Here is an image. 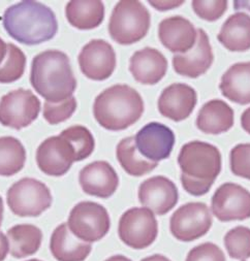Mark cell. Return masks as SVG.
Listing matches in <instances>:
<instances>
[{"label": "cell", "mask_w": 250, "mask_h": 261, "mask_svg": "<svg viewBox=\"0 0 250 261\" xmlns=\"http://www.w3.org/2000/svg\"><path fill=\"white\" fill-rule=\"evenodd\" d=\"M39 111V99L30 90L17 89L0 100V123L20 130L35 121Z\"/></svg>", "instance_id": "obj_10"}, {"label": "cell", "mask_w": 250, "mask_h": 261, "mask_svg": "<svg viewBox=\"0 0 250 261\" xmlns=\"http://www.w3.org/2000/svg\"><path fill=\"white\" fill-rule=\"evenodd\" d=\"M186 261H226V257L216 245L205 243L190 250Z\"/></svg>", "instance_id": "obj_35"}, {"label": "cell", "mask_w": 250, "mask_h": 261, "mask_svg": "<svg viewBox=\"0 0 250 261\" xmlns=\"http://www.w3.org/2000/svg\"><path fill=\"white\" fill-rule=\"evenodd\" d=\"M214 55L209 37L203 29H197L196 42L193 48L184 54H176L173 57L175 71L191 79H196L206 73L213 63Z\"/></svg>", "instance_id": "obj_16"}, {"label": "cell", "mask_w": 250, "mask_h": 261, "mask_svg": "<svg viewBox=\"0 0 250 261\" xmlns=\"http://www.w3.org/2000/svg\"><path fill=\"white\" fill-rule=\"evenodd\" d=\"M69 24L80 30L98 27L105 18V6L99 0H73L65 9Z\"/></svg>", "instance_id": "obj_25"}, {"label": "cell", "mask_w": 250, "mask_h": 261, "mask_svg": "<svg viewBox=\"0 0 250 261\" xmlns=\"http://www.w3.org/2000/svg\"><path fill=\"white\" fill-rule=\"evenodd\" d=\"M50 189L35 179L24 178L8 191V204L20 217H37L52 204Z\"/></svg>", "instance_id": "obj_7"}, {"label": "cell", "mask_w": 250, "mask_h": 261, "mask_svg": "<svg viewBox=\"0 0 250 261\" xmlns=\"http://www.w3.org/2000/svg\"><path fill=\"white\" fill-rule=\"evenodd\" d=\"M3 219H4V200L2 196H0V226H2Z\"/></svg>", "instance_id": "obj_44"}, {"label": "cell", "mask_w": 250, "mask_h": 261, "mask_svg": "<svg viewBox=\"0 0 250 261\" xmlns=\"http://www.w3.org/2000/svg\"><path fill=\"white\" fill-rule=\"evenodd\" d=\"M27 261H41V260H38V259H31V260H27Z\"/></svg>", "instance_id": "obj_45"}, {"label": "cell", "mask_w": 250, "mask_h": 261, "mask_svg": "<svg viewBox=\"0 0 250 261\" xmlns=\"http://www.w3.org/2000/svg\"><path fill=\"white\" fill-rule=\"evenodd\" d=\"M228 2L219 0V2H198L194 0L191 3L192 9L197 17L208 22H215L223 16L228 10Z\"/></svg>", "instance_id": "obj_34"}, {"label": "cell", "mask_w": 250, "mask_h": 261, "mask_svg": "<svg viewBox=\"0 0 250 261\" xmlns=\"http://www.w3.org/2000/svg\"><path fill=\"white\" fill-rule=\"evenodd\" d=\"M4 27L11 37L26 46H36L48 41L58 30L53 11L31 0H24L10 7L5 12Z\"/></svg>", "instance_id": "obj_1"}, {"label": "cell", "mask_w": 250, "mask_h": 261, "mask_svg": "<svg viewBox=\"0 0 250 261\" xmlns=\"http://www.w3.org/2000/svg\"><path fill=\"white\" fill-rule=\"evenodd\" d=\"M60 137L66 140L76 154V162L88 158L94 151L95 142L92 134L84 126L74 125L63 130Z\"/></svg>", "instance_id": "obj_29"}, {"label": "cell", "mask_w": 250, "mask_h": 261, "mask_svg": "<svg viewBox=\"0 0 250 261\" xmlns=\"http://www.w3.org/2000/svg\"><path fill=\"white\" fill-rule=\"evenodd\" d=\"M26 56L17 46L8 43V52L0 65V83L10 84L18 81L24 73Z\"/></svg>", "instance_id": "obj_30"}, {"label": "cell", "mask_w": 250, "mask_h": 261, "mask_svg": "<svg viewBox=\"0 0 250 261\" xmlns=\"http://www.w3.org/2000/svg\"><path fill=\"white\" fill-rule=\"evenodd\" d=\"M141 261H171V260L168 259L166 257H164V256H162V255H153V256L146 257Z\"/></svg>", "instance_id": "obj_42"}, {"label": "cell", "mask_w": 250, "mask_h": 261, "mask_svg": "<svg viewBox=\"0 0 250 261\" xmlns=\"http://www.w3.org/2000/svg\"><path fill=\"white\" fill-rule=\"evenodd\" d=\"M135 142L142 156L158 162L170 157L175 145V135L168 126L151 122L137 134Z\"/></svg>", "instance_id": "obj_14"}, {"label": "cell", "mask_w": 250, "mask_h": 261, "mask_svg": "<svg viewBox=\"0 0 250 261\" xmlns=\"http://www.w3.org/2000/svg\"><path fill=\"white\" fill-rule=\"evenodd\" d=\"M78 60L83 74L93 81L109 79L116 68L115 51L103 39L89 41L83 47Z\"/></svg>", "instance_id": "obj_12"}, {"label": "cell", "mask_w": 250, "mask_h": 261, "mask_svg": "<svg viewBox=\"0 0 250 261\" xmlns=\"http://www.w3.org/2000/svg\"><path fill=\"white\" fill-rule=\"evenodd\" d=\"M158 37L163 47L172 53L184 54L195 45L197 32L189 20L174 16L159 23Z\"/></svg>", "instance_id": "obj_19"}, {"label": "cell", "mask_w": 250, "mask_h": 261, "mask_svg": "<svg viewBox=\"0 0 250 261\" xmlns=\"http://www.w3.org/2000/svg\"><path fill=\"white\" fill-rule=\"evenodd\" d=\"M76 110L77 100L73 96H71L60 102L45 101L43 115L49 124L56 125L69 119Z\"/></svg>", "instance_id": "obj_32"}, {"label": "cell", "mask_w": 250, "mask_h": 261, "mask_svg": "<svg viewBox=\"0 0 250 261\" xmlns=\"http://www.w3.org/2000/svg\"><path fill=\"white\" fill-rule=\"evenodd\" d=\"M149 4L159 11H165L180 7L181 5H183V2H149Z\"/></svg>", "instance_id": "obj_37"}, {"label": "cell", "mask_w": 250, "mask_h": 261, "mask_svg": "<svg viewBox=\"0 0 250 261\" xmlns=\"http://www.w3.org/2000/svg\"><path fill=\"white\" fill-rule=\"evenodd\" d=\"M151 17L148 10L136 0H123L114 8L109 33L119 45L129 46L146 36Z\"/></svg>", "instance_id": "obj_4"}, {"label": "cell", "mask_w": 250, "mask_h": 261, "mask_svg": "<svg viewBox=\"0 0 250 261\" xmlns=\"http://www.w3.org/2000/svg\"><path fill=\"white\" fill-rule=\"evenodd\" d=\"M30 83L33 89L50 102L71 97L77 88L69 58L57 50L45 51L33 58Z\"/></svg>", "instance_id": "obj_2"}, {"label": "cell", "mask_w": 250, "mask_h": 261, "mask_svg": "<svg viewBox=\"0 0 250 261\" xmlns=\"http://www.w3.org/2000/svg\"><path fill=\"white\" fill-rule=\"evenodd\" d=\"M234 9L239 11V10H247L250 12V2H234Z\"/></svg>", "instance_id": "obj_41"}, {"label": "cell", "mask_w": 250, "mask_h": 261, "mask_svg": "<svg viewBox=\"0 0 250 261\" xmlns=\"http://www.w3.org/2000/svg\"><path fill=\"white\" fill-rule=\"evenodd\" d=\"M67 226L78 239L91 244L102 240L109 232L110 216L103 205L83 201L70 211Z\"/></svg>", "instance_id": "obj_6"}, {"label": "cell", "mask_w": 250, "mask_h": 261, "mask_svg": "<svg viewBox=\"0 0 250 261\" xmlns=\"http://www.w3.org/2000/svg\"><path fill=\"white\" fill-rule=\"evenodd\" d=\"M140 202L156 215L169 213L178 202L176 185L168 178L156 176L144 181L139 188Z\"/></svg>", "instance_id": "obj_15"}, {"label": "cell", "mask_w": 250, "mask_h": 261, "mask_svg": "<svg viewBox=\"0 0 250 261\" xmlns=\"http://www.w3.org/2000/svg\"><path fill=\"white\" fill-rule=\"evenodd\" d=\"M10 253L15 258L35 254L43 241V232L31 224H19L8 231Z\"/></svg>", "instance_id": "obj_26"}, {"label": "cell", "mask_w": 250, "mask_h": 261, "mask_svg": "<svg viewBox=\"0 0 250 261\" xmlns=\"http://www.w3.org/2000/svg\"><path fill=\"white\" fill-rule=\"evenodd\" d=\"M230 165L235 176L250 180V144H239L232 149Z\"/></svg>", "instance_id": "obj_33"}, {"label": "cell", "mask_w": 250, "mask_h": 261, "mask_svg": "<svg viewBox=\"0 0 250 261\" xmlns=\"http://www.w3.org/2000/svg\"><path fill=\"white\" fill-rule=\"evenodd\" d=\"M144 113L140 93L128 85H114L94 100L93 115L97 123L111 132H119L134 125Z\"/></svg>", "instance_id": "obj_3"}, {"label": "cell", "mask_w": 250, "mask_h": 261, "mask_svg": "<svg viewBox=\"0 0 250 261\" xmlns=\"http://www.w3.org/2000/svg\"><path fill=\"white\" fill-rule=\"evenodd\" d=\"M26 151L21 142L13 137L0 138V176L11 177L25 165Z\"/></svg>", "instance_id": "obj_28"}, {"label": "cell", "mask_w": 250, "mask_h": 261, "mask_svg": "<svg viewBox=\"0 0 250 261\" xmlns=\"http://www.w3.org/2000/svg\"><path fill=\"white\" fill-rule=\"evenodd\" d=\"M118 233L120 240L133 249L149 247L158 233L154 213L145 206L130 208L121 216Z\"/></svg>", "instance_id": "obj_8"}, {"label": "cell", "mask_w": 250, "mask_h": 261, "mask_svg": "<svg viewBox=\"0 0 250 261\" xmlns=\"http://www.w3.org/2000/svg\"><path fill=\"white\" fill-rule=\"evenodd\" d=\"M215 181H204L186 177L181 173V183L186 192L194 196H202L209 192Z\"/></svg>", "instance_id": "obj_36"}, {"label": "cell", "mask_w": 250, "mask_h": 261, "mask_svg": "<svg viewBox=\"0 0 250 261\" xmlns=\"http://www.w3.org/2000/svg\"><path fill=\"white\" fill-rule=\"evenodd\" d=\"M76 162V154L69 143L63 138L51 137L37 148L36 163L48 176L61 177Z\"/></svg>", "instance_id": "obj_13"}, {"label": "cell", "mask_w": 250, "mask_h": 261, "mask_svg": "<svg viewBox=\"0 0 250 261\" xmlns=\"http://www.w3.org/2000/svg\"><path fill=\"white\" fill-rule=\"evenodd\" d=\"M178 163L182 175L204 181H215L221 170L219 150L205 142L185 144L179 153Z\"/></svg>", "instance_id": "obj_5"}, {"label": "cell", "mask_w": 250, "mask_h": 261, "mask_svg": "<svg viewBox=\"0 0 250 261\" xmlns=\"http://www.w3.org/2000/svg\"><path fill=\"white\" fill-rule=\"evenodd\" d=\"M130 70L135 80L144 85H155L168 70V60L156 49L144 48L131 58Z\"/></svg>", "instance_id": "obj_20"}, {"label": "cell", "mask_w": 250, "mask_h": 261, "mask_svg": "<svg viewBox=\"0 0 250 261\" xmlns=\"http://www.w3.org/2000/svg\"><path fill=\"white\" fill-rule=\"evenodd\" d=\"M217 38L229 51H248L250 49V16L245 13L232 15L223 23Z\"/></svg>", "instance_id": "obj_24"}, {"label": "cell", "mask_w": 250, "mask_h": 261, "mask_svg": "<svg viewBox=\"0 0 250 261\" xmlns=\"http://www.w3.org/2000/svg\"><path fill=\"white\" fill-rule=\"evenodd\" d=\"M106 261H132L130 258L122 256V255H115L110 258H108Z\"/></svg>", "instance_id": "obj_43"}, {"label": "cell", "mask_w": 250, "mask_h": 261, "mask_svg": "<svg viewBox=\"0 0 250 261\" xmlns=\"http://www.w3.org/2000/svg\"><path fill=\"white\" fill-rule=\"evenodd\" d=\"M212 226V215L207 204L189 202L171 217L170 229L179 241L191 242L205 236Z\"/></svg>", "instance_id": "obj_9"}, {"label": "cell", "mask_w": 250, "mask_h": 261, "mask_svg": "<svg viewBox=\"0 0 250 261\" xmlns=\"http://www.w3.org/2000/svg\"><path fill=\"white\" fill-rule=\"evenodd\" d=\"M212 213L221 222L250 218V192L235 183L222 184L214 193Z\"/></svg>", "instance_id": "obj_11"}, {"label": "cell", "mask_w": 250, "mask_h": 261, "mask_svg": "<svg viewBox=\"0 0 250 261\" xmlns=\"http://www.w3.org/2000/svg\"><path fill=\"white\" fill-rule=\"evenodd\" d=\"M8 52V45L3 40V38L0 37V65L4 62L6 55Z\"/></svg>", "instance_id": "obj_40"}, {"label": "cell", "mask_w": 250, "mask_h": 261, "mask_svg": "<svg viewBox=\"0 0 250 261\" xmlns=\"http://www.w3.org/2000/svg\"><path fill=\"white\" fill-rule=\"evenodd\" d=\"M224 246L232 258L245 260L250 257V229L238 226L224 237Z\"/></svg>", "instance_id": "obj_31"}, {"label": "cell", "mask_w": 250, "mask_h": 261, "mask_svg": "<svg viewBox=\"0 0 250 261\" xmlns=\"http://www.w3.org/2000/svg\"><path fill=\"white\" fill-rule=\"evenodd\" d=\"M241 126L247 134L250 135V108L244 111L241 116Z\"/></svg>", "instance_id": "obj_39"}, {"label": "cell", "mask_w": 250, "mask_h": 261, "mask_svg": "<svg viewBox=\"0 0 250 261\" xmlns=\"http://www.w3.org/2000/svg\"><path fill=\"white\" fill-rule=\"evenodd\" d=\"M234 125V111L224 101L213 99L199 110L196 127L207 135H220L229 132Z\"/></svg>", "instance_id": "obj_22"}, {"label": "cell", "mask_w": 250, "mask_h": 261, "mask_svg": "<svg viewBox=\"0 0 250 261\" xmlns=\"http://www.w3.org/2000/svg\"><path fill=\"white\" fill-rule=\"evenodd\" d=\"M10 252V243L8 237L0 232V261H4Z\"/></svg>", "instance_id": "obj_38"}, {"label": "cell", "mask_w": 250, "mask_h": 261, "mask_svg": "<svg viewBox=\"0 0 250 261\" xmlns=\"http://www.w3.org/2000/svg\"><path fill=\"white\" fill-rule=\"evenodd\" d=\"M116 155L122 168L134 177H142L158 165V162L150 161L141 155L137 149L135 137L122 140L117 146Z\"/></svg>", "instance_id": "obj_27"}, {"label": "cell", "mask_w": 250, "mask_h": 261, "mask_svg": "<svg viewBox=\"0 0 250 261\" xmlns=\"http://www.w3.org/2000/svg\"><path fill=\"white\" fill-rule=\"evenodd\" d=\"M197 101L195 90L186 84H172L162 91L158 98L159 113L172 121L187 119L193 112Z\"/></svg>", "instance_id": "obj_17"}, {"label": "cell", "mask_w": 250, "mask_h": 261, "mask_svg": "<svg viewBox=\"0 0 250 261\" xmlns=\"http://www.w3.org/2000/svg\"><path fill=\"white\" fill-rule=\"evenodd\" d=\"M79 183L86 194L109 198L116 192L119 178L111 164L106 161H95L80 171Z\"/></svg>", "instance_id": "obj_18"}, {"label": "cell", "mask_w": 250, "mask_h": 261, "mask_svg": "<svg viewBox=\"0 0 250 261\" xmlns=\"http://www.w3.org/2000/svg\"><path fill=\"white\" fill-rule=\"evenodd\" d=\"M219 89L224 97L238 105L250 103V62L232 65L222 75Z\"/></svg>", "instance_id": "obj_23"}, {"label": "cell", "mask_w": 250, "mask_h": 261, "mask_svg": "<svg viewBox=\"0 0 250 261\" xmlns=\"http://www.w3.org/2000/svg\"><path fill=\"white\" fill-rule=\"evenodd\" d=\"M50 250L58 261H84L89 256L92 246L78 239L67 224L62 223L52 233Z\"/></svg>", "instance_id": "obj_21"}]
</instances>
